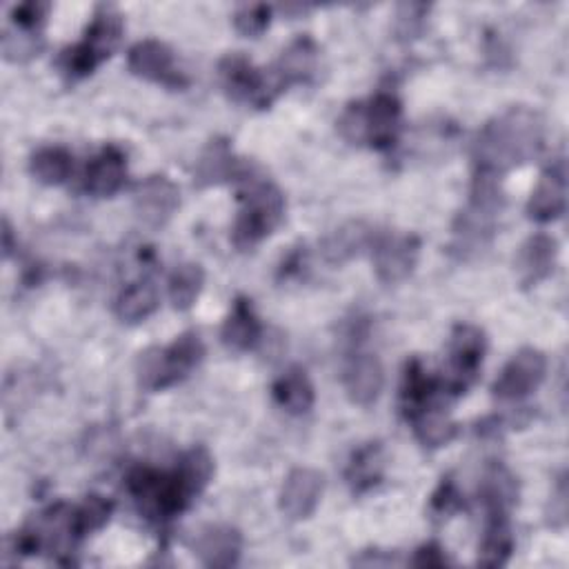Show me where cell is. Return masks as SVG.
Listing matches in <instances>:
<instances>
[{
  "instance_id": "1",
  "label": "cell",
  "mask_w": 569,
  "mask_h": 569,
  "mask_svg": "<svg viewBox=\"0 0 569 569\" xmlns=\"http://www.w3.org/2000/svg\"><path fill=\"white\" fill-rule=\"evenodd\" d=\"M545 145V120L529 107H512L489 120L474 143L476 171L503 176L534 160Z\"/></svg>"
},
{
  "instance_id": "2",
  "label": "cell",
  "mask_w": 569,
  "mask_h": 569,
  "mask_svg": "<svg viewBox=\"0 0 569 569\" xmlns=\"http://www.w3.org/2000/svg\"><path fill=\"white\" fill-rule=\"evenodd\" d=\"M206 356L203 340L197 331L180 334L167 347H151L140 354L136 365L138 386L147 392H160L192 373Z\"/></svg>"
},
{
  "instance_id": "3",
  "label": "cell",
  "mask_w": 569,
  "mask_h": 569,
  "mask_svg": "<svg viewBox=\"0 0 569 569\" xmlns=\"http://www.w3.org/2000/svg\"><path fill=\"white\" fill-rule=\"evenodd\" d=\"M241 212L234 223V245L250 250L265 241L285 217L281 189L263 178H250L241 189Z\"/></svg>"
},
{
  "instance_id": "4",
  "label": "cell",
  "mask_w": 569,
  "mask_h": 569,
  "mask_svg": "<svg viewBox=\"0 0 569 569\" xmlns=\"http://www.w3.org/2000/svg\"><path fill=\"white\" fill-rule=\"evenodd\" d=\"M338 127L351 145L369 143L376 149H390L401 129V103L392 94H376L369 103L349 105Z\"/></svg>"
},
{
  "instance_id": "5",
  "label": "cell",
  "mask_w": 569,
  "mask_h": 569,
  "mask_svg": "<svg viewBox=\"0 0 569 569\" xmlns=\"http://www.w3.org/2000/svg\"><path fill=\"white\" fill-rule=\"evenodd\" d=\"M503 208L500 176L476 171L472 199L454 225V247L461 254L483 250L496 230V219Z\"/></svg>"
},
{
  "instance_id": "6",
  "label": "cell",
  "mask_w": 569,
  "mask_h": 569,
  "mask_svg": "<svg viewBox=\"0 0 569 569\" xmlns=\"http://www.w3.org/2000/svg\"><path fill=\"white\" fill-rule=\"evenodd\" d=\"M123 36V17L112 6H101L89 23L85 39L72 50L63 52V72L72 78L89 76L103 61H107L118 48Z\"/></svg>"
},
{
  "instance_id": "7",
  "label": "cell",
  "mask_w": 569,
  "mask_h": 569,
  "mask_svg": "<svg viewBox=\"0 0 569 569\" xmlns=\"http://www.w3.org/2000/svg\"><path fill=\"white\" fill-rule=\"evenodd\" d=\"M127 489L138 503L140 512L158 520L178 516L194 500V496L185 489L176 470L158 472L151 467H136L127 476Z\"/></svg>"
},
{
  "instance_id": "8",
  "label": "cell",
  "mask_w": 569,
  "mask_h": 569,
  "mask_svg": "<svg viewBox=\"0 0 569 569\" xmlns=\"http://www.w3.org/2000/svg\"><path fill=\"white\" fill-rule=\"evenodd\" d=\"M221 83L225 92L241 103H250L254 107H270L272 101L283 92L274 74H265L256 70L245 56L230 54L219 65Z\"/></svg>"
},
{
  "instance_id": "9",
  "label": "cell",
  "mask_w": 569,
  "mask_h": 569,
  "mask_svg": "<svg viewBox=\"0 0 569 569\" xmlns=\"http://www.w3.org/2000/svg\"><path fill=\"white\" fill-rule=\"evenodd\" d=\"M547 358L540 349L523 347L503 367L494 383V397L498 401H523L545 381Z\"/></svg>"
},
{
  "instance_id": "10",
  "label": "cell",
  "mask_w": 569,
  "mask_h": 569,
  "mask_svg": "<svg viewBox=\"0 0 569 569\" xmlns=\"http://www.w3.org/2000/svg\"><path fill=\"white\" fill-rule=\"evenodd\" d=\"M485 356V336L474 325H459L452 334L450 345V371L445 390L452 394H463L478 376Z\"/></svg>"
},
{
  "instance_id": "11",
  "label": "cell",
  "mask_w": 569,
  "mask_h": 569,
  "mask_svg": "<svg viewBox=\"0 0 569 569\" xmlns=\"http://www.w3.org/2000/svg\"><path fill=\"white\" fill-rule=\"evenodd\" d=\"M421 243L414 234H383L373 241V270L386 285L403 283L417 267Z\"/></svg>"
},
{
  "instance_id": "12",
  "label": "cell",
  "mask_w": 569,
  "mask_h": 569,
  "mask_svg": "<svg viewBox=\"0 0 569 569\" xmlns=\"http://www.w3.org/2000/svg\"><path fill=\"white\" fill-rule=\"evenodd\" d=\"M180 208L178 187L167 176H149L134 192V212L147 228H162Z\"/></svg>"
},
{
  "instance_id": "13",
  "label": "cell",
  "mask_w": 569,
  "mask_h": 569,
  "mask_svg": "<svg viewBox=\"0 0 569 569\" xmlns=\"http://www.w3.org/2000/svg\"><path fill=\"white\" fill-rule=\"evenodd\" d=\"M129 72L138 78L162 83L167 87H182L185 76L173 63V52L160 41H140L127 54Z\"/></svg>"
},
{
  "instance_id": "14",
  "label": "cell",
  "mask_w": 569,
  "mask_h": 569,
  "mask_svg": "<svg viewBox=\"0 0 569 569\" xmlns=\"http://www.w3.org/2000/svg\"><path fill=\"white\" fill-rule=\"evenodd\" d=\"M325 489V478L320 472L312 467H296L289 472V476L283 483L281 489V512L289 520H305L309 518L323 496Z\"/></svg>"
},
{
  "instance_id": "15",
  "label": "cell",
  "mask_w": 569,
  "mask_h": 569,
  "mask_svg": "<svg viewBox=\"0 0 569 569\" xmlns=\"http://www.w3.org/2000/svg\"><path fill=\"white\" fill-rule=\"evenodd\" d=\"M343 383L349 401L360 408H369L378 401L386 386V371L373 354H354L343 373Z\"/></svg>"
},
{
  "instance_id": "16",
  "label": "cell",
  "mask_w": 569,
  "mask_h": 569,
  "mask_svg": "<svg viewBox=\"0 0 569 569\" xmlns=\"http://www.w3.org/2000/svg\"><path fill=\"white\" fill-rule=\"evenodd\" d=\"M565 208H567V169H565V160L558 158L540 176L527 203V214L536 223H551L562 217Z\"/></svg>"
},
{
  "instance_id": "17",
  "label": "cell",
  "mask_w": 569,
  "mask_h": 569,
  "mask_svg": "<svg viewBox=\"0 0 569 569\" xmlns=\"http://www.w3.org/2000/svg\"><path fill=\"white\" fill-rule=\"evenodd\" d=\"M243 538L230 525H208L194 538V554L208 567H232L239 562Z\"/></svg>"
},
{
  "instance_id": "18",
  "label": "cell",
  "mask_w": 569,
  "mask_h": 569,
  "mask_svg": "<svg viewBox=\"0 0 569 569\" xmlns=\"http://www.w3.org/2000/svg\"><path fill=\"white\" fill-rule=\"evenodd\" d=\"M125 178H127V158L118 147L109 145L89 160L85 169V192L98 199L114 197L123 187Z\"/></svg>"
},
{
  "instance_id": "19",
  "label": "cell",
  "mask_w": 569,
  "mask_h": 569,
  "mask_svg": "<svg viewBox=\"0 0 569 569\" xmlns=\"http://www.w3.org/2000/svg\"><path fill=\"white\" fill-rule=\"evenodd\" d=\"M556 256H558V243L556 239L547 234H536L531 236L518 252L516 267L520 283L525 287H534L540 281H545L554 267H556Z\"/></svg>"
},
{
  "instance_id": "20",
  "label": "cell",
  "mask_w": 569,
  "mask_h": 569,
  "mask_svg": "<svg viewBox=\"0 0 569 569\" xmlns=\"http://www.w3.org/2000/svg\"><path fill=\"white\" fill-rule=\"evenodd\" d=\"M316 63H318L316 43L309 36H301L281 54L272 74L278 81L281 89H285L289 85L309 81V76L316 70Z\"/></svg>"
},
{
  "instance_id": "21",
  "label": "cell",
  "mask_w": 569,
  "mask_h": 569,
  "mask_svg": "<svg viewBox=\"0 0 569 569\" xmlns=\"http://www.w3.org/2000/svg\"><path fill=\"white\" fill-rule=\"evenodd\" d=\"M369 243H371V230L360 221H351V223H345L343 228L334 230L323 241L320 252L329 265H343V263L356 259Z\"/></svg>"
},
{
  "instance_id": "22",
  "label": "cell",
  "mask_w": 569,
  "mask_h": 569,
  "mask_svg": "<svg viewBox=\"0 0 569 569\" xmlns=\"http://www.w3.org/2000/svg\"><path fill=\"white\" fill-rule=\"evenodd\" d=\"M261 320L247 298H239L223 323V343L234 351H247L261 340Z\"/></svg>"
},
{
  "instance_id": "23",
  "label": "cell",
  "mask_w": 569,
  "mask_h": 569,
  "mask_svg": "<svg viewBox=\"0 0 569 569\" xmlns=\"http://www.w3.org/2000/svg\"><path fill=\"white\" fill-rule=\"evenodd\" d=\"M274 399L285 412L301 417L314 408L316 392L307 373L301 367H292L274 383Z\"/></svg>"
},
{
  "instance_id": "24",
  "label": "cell",
  "mask_w": 569,
  "mask_h": 569,
  "mask_svg": "<svg viewBox=\"0 0 569 569\" xmlns=\"http://www.w3.org/2000/svg\"><path fill=\"white\" fill-rule=\"evenodd\" d=\"M386 472V456L383 447L378 443H367L358 452H354L351 461L347 463V483L354 494H362L381 483Z\"/></svg>"
},
{
  "instance_id": "25",
  "label": "cell",
  "mask_w": 569,
  "mask_h": 569,
  "mask_svg": "<svg viewBox=\"0 0 569 569\" xmlns=\"http://www.w3.org/2000/svg\"><path fill=\"white\" fill-rule=\"evenodd\" d=\"M234 176H241V167L232 154V147L223 138L212 140L197 165V182L201 187H210Z\"/></svg>"
},
{
  "instance_id": "26",
  "label": "cell",
  "mask_w": 569,
  "mask_h": 569,
  "mask_svg": "<svg viewBox=\"0 0 569 569\" xmlns=\"http://www.w3.org/2000/svg\"><path fill=\"white\" fill-rule=\"evenodd\" d=\"M436 392H439V383L425 371L421 360L414 358L408 365V371L403 378V392H401V405H403L405 419L410 421L425 405L434 403Z\"/></svg>"
},
{
  "instance_id": "27",
  "label": "cell",
  "mask_w": 569,
  "mask_h": 569,
  "mask_svg": "<svg viewBox=\"0 0 569 569\" xmlns=\"http://www.w3.org/2000/svg\"><path fill=\"white\" fill-rule=\"evenodd\" d=\"M410 423L414 425V432H417V439L430 447V450H436V447H443L447 445L454 436H456V425L454 421L450 419L447 410H443L441 405L436 403H430L425 405L421 412H417Z\"/></svg>"
},
{
  "instance_id": "28",
  "label": "cell",
  "mask_w": 569,
  "mask_h": 569,
  "mask_svg": "<svg viewBox=\"0 0 569 569\" xmlns=\"http://www.w3.org/2000/svg\"><path fill=\"white\" fill-rule=\"evenodd\" d=\"M514 551V534L507 520V514H492L481 551H478V565L483 567H503Z\"/></svg>"
},
{
  "instance_id": "29",
  "label": "cell",
  "mask_w": 569,
  "mask_h": 569,
  "mask_svg": "<svg viewBox=\"0 0 569 569\" xmlns=\"http://www.w3.org/2000/svg\"><path fill=\"white\" fill-rule=\"evenodd\" d=\"M518 487L512 472L503 465H492L481 483V498L492 514H507L509 507L516 503Z\"/></svg>"
},
{
  "instance_id": "30",
  "label": "cell",
  "mask_w": 569,
  "mask_h": 569,
  "mask_svg": "<svg viewBox=\"0 0 569 569\" xmlns=\"http://www.w3.org/2000/svg\"><path fill=\"white\" fill-rule=\"evenodd\" d=\"M158 307V289L151 281H138L125 287L116 298V316L123 323H140Z\"/></svg>"
},
{
  "instance_id": "31",
  "label": "cell",
  "mask_w": 569,
  "mask_h": 569,
  "mask_svg": "<svg viewBox=\"0 0 569 569\" xmlns=\"http://www.w3.org/2000/svg\"><path fill=\"white\" fill-rule=\"evenodd\" d=\"M206 285V272L199 263H182L169 276V298L173 309L187 312L192 307Z\"/></svg>"
},
{
  "instance_id": "32",
  "label": "cell",
  "mask_w": 569,
  "mask_h": 569,
  "mask_svg": "<svg viewBox=\"0 0 569 569\" xmlns=\"http://www.w3.org/2000/svg\"><path fill=\"white\" fill-rule=\"evenodd\" d=\"M176 474L180 476L185 489L197 498L214 476V459L206 447H192L182 454Z\"/></svg>"
},
{
  "instance_id": "33",
  "label": "cell",
  "mask_w": 569,
  "mask_h": 569,
  "mask_svg": "<svg viewBox=\"0 0 569 569\" xmlns=\"http://www.w3.org/2000/svg\"><path fill=\"white\" fill-rule=\"evenodd\" d=\"M30 169L43 185H61L70 178L74 158L65 147H43L32 156Z\"/></svg>"
},
{
  "instance_id": "34",
  "label": "cell",
  "mask_w": 569,
  "mask_h": 569,
  "mask_svg": "<svg viewBox=\"0 0 569 569\" xmlns=\"http://www.w3.org/2000/svg\"><path fill=\"white\" fill-rule=\"evenodd\" d=\"M112 512H114L112 500H107L103 496H96V494L87 496L83 500V505L74 507V529H76V536L85 538V536L103 529L109 523Z\"/></svg>"
},
{
  "instance_id": "35",
  "label": "cell",
  "mask_w": 569,
  "mask_h": 569,
  "mask_svg": "<svg viewBox=\"0 0 569 569\" xmlns=\"http://www.w3.org/2000/svg\"><path fill=\"white\" fill-rule=\"evenodd\" d=\"M41 32H23L17 28H10L3 36V54L8 61H28L41 50Z\"/></svg>"
},
{
  "instance_id": "36",
  "label": "cell",
  "mask_w": 569,
  "mask_h": 569,
  "mask_svg": "<svg viewBox=\"0 0 569 569\" xmlns=\"http://www.w3.org/2000/svg\"><path fill=\"white\" fill-rule=\"evenodd\" d=\"M272 10L267 6H243L234 14V25L243 36H261L270 28Z\"/></svg>"
},
{
  "instance_id": "37",
  "label": "cell",
  "mask_w": 569,
  "mask_h": 569,
  "mask_svg": "<svg viewBox=\"0 0 569 569\" xmlns=\"http://www.w3.org/2000/svg\"><path fill=\"white\" fill-rule=\"evenodd\" d=\"M48 12H50L48 3H23V6L12 8L10 21H12V28H17V30L41 32Z\"/></svg>"
},
{
  "instance_id": "38",
  "label": "cell",
  "mask_w": 569,
  "mask_h": 569,
  "mask_svg": "<svg viewBox=\"0 0 569 569\" xmlns=\"http://www.w3.org/2000/svg\"><path fill=\"white\" fill-rule=\"evenodd\" d=\"M428 12H430V6H421V3L399 6V12H397L399 36L401 39H414L423 30Z\"/></svg>"
},
{
  "instance_id": "39",
  "label": "cell",
  "mask_w": 569,
  "mask_h": 569,
  "mask_svg": "<svg viewBox=\"0 0 569 569\" xmlns=\"http://www.w3.org/2000/svg\"><path fill=\"white\" fill-rule=\"evenodd\" d=\"M461 505H463V500H461V494H459L456 485L450 478L443 481L441 487L432 496V509L441 516H450L456 509H461Z\"/></svg>"
},
{
  "instance_id": "40",
  "label": "cell",
  "mask_w": 569,
  "mask_h": 569,
  "mask_svg": "<svg viewBox=\"0 0 569 569\" xmlns=\"http://www.w3.org/2000/svg\"><path fill=\"white\" fill-rule=\"evenodd\" d=\"M450 560L439 542H428L421 549H417L412 565L414 567H445Z\"/></svg>"
},
{
  "instance_id": "41",
  "label": "cell",
  "mask_w": 569,
  "mask_h": 569,
  "mask_svg": "<svg viewBox=\"0 0 569 569\" xmlns=\"http://www.w3.org/2000/svg\"><path fill=\"white\" fill-rule=\"evenodd\" d=\"M12 228H10V223L6 221L3 223V250H6V256H10L12 252H14V243H12Z\"/></svg>"
}]
</instances>
